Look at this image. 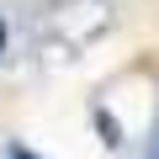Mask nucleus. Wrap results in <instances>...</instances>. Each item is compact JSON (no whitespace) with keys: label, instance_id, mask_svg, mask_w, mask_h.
<instances>
[{"label":"nucleus","instance_id":"nucleus-1","mask_svg":"<svg viewBox=\"0 0 159 159\" xmlns=\"http://www.w3.org/2000/svg\"><path fill=\"white\" fill-rule=\"evenodd\" d=\"M0 53H6V21H0Z\"/></svg>","mask_w":159,"mask_h":159}]
</instances>
